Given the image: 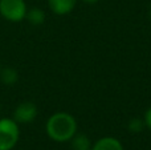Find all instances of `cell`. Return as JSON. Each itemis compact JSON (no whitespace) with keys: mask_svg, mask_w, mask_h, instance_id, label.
<instances>
[{"mask_svg":"<svg viewBox=\"0 0 151 150\" xmlns=\"http://www.w3.org/2000/svg\"><path fill=\"white\" fill-rule=\"evenodd\" d=\"M78 132V122L68 112H56L45 122V133L52 141L58 144L69 142Z\"/></svg>","mask_w":151,"mask_h":150,"instance_id":"cell-1","label":"cell"},{"mask_svg":"<svg viewBox=\"0 0 151 150\" xmlns=\"http://www.w3.org/2000/svg\"><path fill=\"white\" fill-rule=\"evenodd\" d=\"M20 125L9 117H0V150H12L20 140Z\"/></svg>","mask_w":151,"mask_h":150,"instance_id":"cell-2","label":"cell"},{"mask_svg":"<svg viewBox=\"0 0 151 150\" xmlns=\"http://www.w3.org/2000/svg\"><path fill=\"white\" fill-rule=\"evenodd\" d=\"M28 5L25 0H0V16L9 23L25 20Z\"/></svg>","mask_w":151,"mask_h":150,"instance_id":"cell-3","label":"cell"},{"mask_svg":"<svg viewBox=\"0 0 151 150\" xmlns=\"http://www.w3.org/2000/svg\"><path fill=\"white\" fill-rule=\"evenodd\" d=\"M37 106L35 102H31V101H24V102H20L13 110V116L12 118L17 122L19 125L21 124H31L36 120L37 117Z\"/></svg>","mask_w":151,"mask_h":150,"instance_id":"cell-4","label":"cell"},{"mask_svg":"<svg viewBox=\"0 0 151 150\" xmlns=\"http://www.w3.org/2000/svg\"><path fill=\"white\" fill-rule=\"evenodd\" d=\"M78 0H47L50 12L57 16H66L73 12Z\"/></svg>","mask_w":151,"mask_h":150,"instance_id":"cell-5","label":"cell"},{"mask_svg":"<svg viewBox=\"0 0 151 150\" xmlns=\"http://www.w3.org/2000/svg\"><path fill=\"white\" fill-rule=\"evenodd\" d=\"M90 150H125L123 145L117 137L113 136H105L101 137L91 145Z\"/></svg>","mask_w":151,"mask_h":150,"instance_id":"cell-6","label":"cell"},{"mask_svg":"<svg viewBox=\"0 0 151 150\" xmlns=\"http://www.w3.org/2000/svg\"><path fill=\"white\" fill-rule=\"evenodd\" d=\"M72 150H90L91 149V141L85 133H76V136L70 141Z\"/></svg>","mask_w":151,"mask_h":150,"instance_id":"cell-7","label":"cell"},{"mask_svg":"<svg viewBox=\"0 0 151 150\" xmlns=\"http://www.w3.org/2000/svg\"><path fill=\"white\" fill-rule=\"evenodd\" d=\"M45 19H47V15H45L44 9H41V8H39V7H33V8H31V9L28 8L25 20H28L29 24L36 25V27L41 25V24H44Z\"/></svg>","mask_w":151,"mask_h":150,"instance_id":"cell-8","label":"cell"},{"mask_svg":"<svg viewBox=\"0 0 151 150\" xmlns=\"http://www.w3.org/2000/svg\"><path fill=\"white\" fill-rule=\"evenodd\" d=\"M0 80H1L3 84L11 87V85L17 82L19 74L13 68H4V69L1 68V71H0Z\"/></svg>","mask_w":151,"mask_h":150,"instance_id":"cell-9","label":"cell"},{"mask_svg":"<svg viewBox=\"0 0 151 150\" xmlns=\"http://www.w3.org/2000/svg\"><path fill=\"white\" fill-rule=\"evenodd\" d=\"M127 128H129V130L130 132H133V133H138V132H141L143 128H146L145 126V122H143V118H131L130 121H129V124H127Z\"/></svg>","mask_w":151,"mask_h":150,"instance_id":"cell-10","label":"cell"},{"mask_svg":"<svg viewBox=\"0 0 151 150\" xmlns=\"http://www.w3.org/2000/svg\"><path fill=\"white\" fill-rule=\"evenodd\" d=\"M143 122H145V126L151 132V106L147 108V110L145 112V116H143Z\"/></svg>","mask_w":151,"mask_h":150,"instance_id":"cell-11","label":"cell"},{"mask_svg":"<svg viewBox=\"0 0 151 150\" xmlns=\"http://www.w3.org/2000/svg\"><path fill=\"white\" fill-rule=\"evenodd\" d=\"M81 1H83L85 4H97L99 0H81Z\"/></svg>","mask_w":151,"mask_h":150,"instance_id":"cell-12","label":"cell"},{"mask_svg":"<svg viewBox=\"0 0 151 150\" xmlns=\"http://www.w3.org/2000/svg\"><path fill=\"white\" fill-rule=\"evenodd\" d=\"M149 12H150V19H151V7H150V11H149Z\"/></svg>","mask_w":151,"mask_h":150,"instance_id":"cell-13","label":"cell"},{"mask_svg":"<svg viewBox=\"0 0 151 150\" xmlns=\"http://www.w3.org/2000/svg\"><path fill=\"white\" fill-rule=\"evenodd\" d=\"M0 71H1V60H0Z\"/></svg>","mask_w":151,"mask_h":150,"instance_id":"cell-14","label":"cell"},{"mask_svg":"<svg viewBox=\"0 0 151 150\" xmlns=\"http://www.w3.org/2000/svg\"><path fill=\"white\" fill-rule=\"evenodd\" d=\"M0 112H1V105H0Z\"/></svg>","mask_w":151,"mask_h":150,"instance_id":"cell-15","label":"cell"}]
</instances>
